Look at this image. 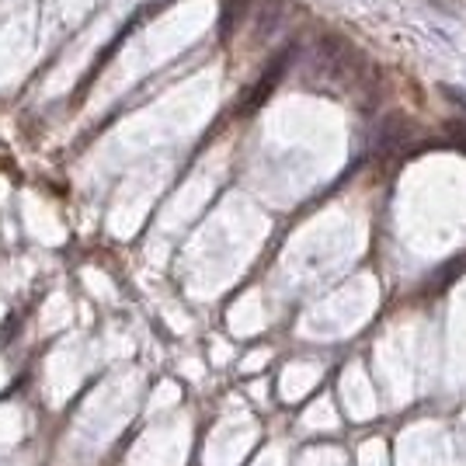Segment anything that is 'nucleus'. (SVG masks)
<instances>
[{"instance_id":"7ed1b4c3","label":"nucleus","mask_w":466,"mask_h":466,"mask_svg":"<svg viewBox=\"0 0 466 466\" xmlns=\"http://www.w3.org/2000/svg\"><path fill=\"white\" fill-rule=\"evenodd\" d=\"M446 139H449V147H456V150H463L466 154V118L463 122H460V118H456V122H449Z\"/></svg>"},{"instance_id":"f03ea898","label":"nucleus","mask_w":466,"mask_h":466,"mask_svg":"<svg viewBox=\"0 0 466 466\" xmlns=\"http://www.w3.org/2000/svg\"><path fill=\"white\" fill-rule=\"evenodd\" d=\"M248 4H251V0H223V32H227V35H230L240 21H244Z\"/></svg>"},{"instance_id":"f257e3e1","label":"nucleus","mask_w":466,"mask_h":466,"mask_svg":"<svg viewBox=\"0 0 466 466\" xmlns=\"http://www.w3.org/2000/svg\"><path fill=\"white\" fill-rule=\"evenodd\" d=\"M289 59H292L289 53H279V56H275L272 66H268V70H265V74L258 77V84L251 87V95H248V101H244V112H251V108H258V105H261L265 97L272 95L275 84H279V77H282V74H286V66H289Z\"/></svg>"}]
</instances>
